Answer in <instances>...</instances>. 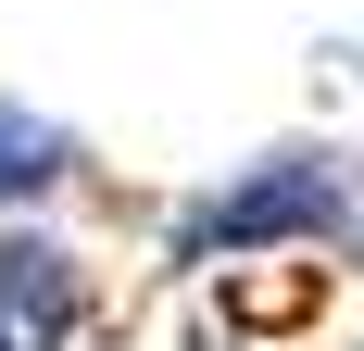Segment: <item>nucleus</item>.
Returning <instances> with one entry per match:
<instances>
[{"label":"nucleus","instance_id":"obj_1","mask_svg":"<svg viewBox=\"0 0 364 351\" xmlns=\"http://www.w3.org/2000/svg\"><path fill=\"white\" fill-rule=\"evenodd\" d=\"M339 226H352V151L277 139L252 163L176 188L151 213V251H164V276H252V264H289V251H339Z\"/></svg>","mask_w":364,"mask_h":351},{"label":"nucleus","instance_id":"obj_2","mask_svg":"<svg viewBox=\"0 0 364 351\" xmlns=\"http://www.w3.org/2000/svg\"><path fill=\"white\" fill-rule=\"evenodd\" d=\"M101 326V264L50 213H0V351H75Z\"/></svg>","mask_w":364,"mask_h":351},{"label":"nucleus","instance_id":"obj_3","mask_svg":"<svg viewBox=\"0 0 364 351\" xmlns=\"http://www.w3.org/2000/svg\"><path fill=\"white\" fill-rule=\"evenodd\" d=\"M75 188H88V139H75L63 113H38V101L0 88V213H50Z\"/></svg>","mask_w":364,"mask_h":351},{"label":"nucleus","instance_id":"obj_4","mask_svg":"<svg viewBox=\"0 0 364 351\" xmlns=\"http://www.w3.org/2000/svg\"><path fill=\"white\" fill-rule=\"evenodd\" d=\"M339 276H364V151H352V226H339Z\"/></svg>","mask_w":364,"mask_h":351}]
</instances>
